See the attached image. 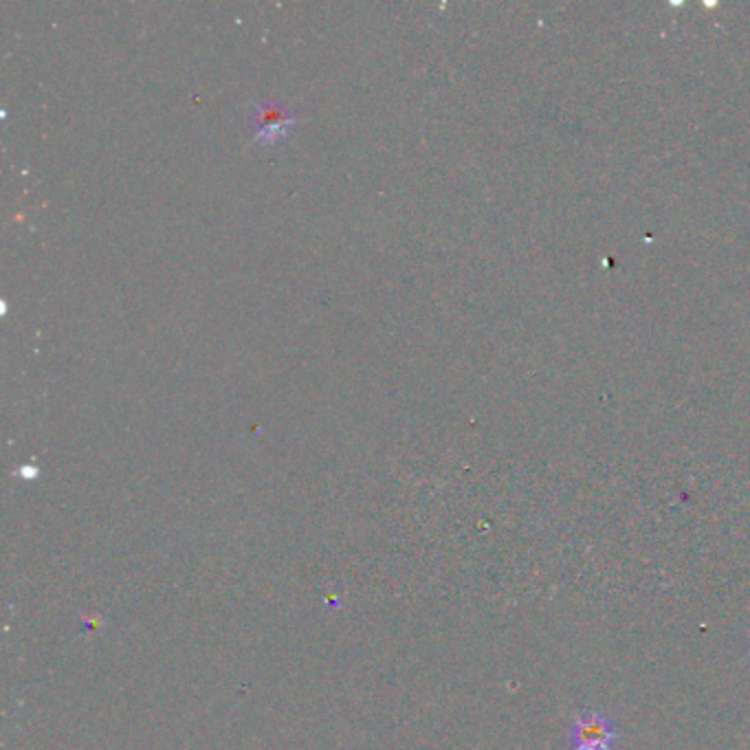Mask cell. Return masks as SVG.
I'll return each mask as SVG.
<instances>
[{"mask_svg":"<svg viewBox=\"0 0 750 750\" xmlns=\"http://www.w3.org/2000/svg\"><path fill=\"white\" fill-rule=\"evenodd\" d=\"M249 124L256 133V142L274 146L285 142L294 133L298 124V113H294L287 104L278 100H263L251 106Z\"/></svg>","mask_w":750,"mask_h":750,"instance_id":"obj_1","label":"cell"},{"mask_svg":"<svg viewBox=\"0 0 750 750\" xmlns=\"http://www.w3.org/2000/svg\"><path fill=\"white\" fill-rule=\"evenodd\" d=\"M616 740L618 727L603 711H584L575 718L568 733L571 750H612Z\"/></svg>","mask_w":750,"mask_h":750,"instance_id":"obj_2","label":"cell"}]
</instances>
